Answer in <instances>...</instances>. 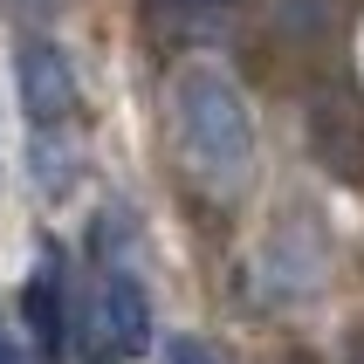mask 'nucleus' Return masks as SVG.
<instances>
[{"mask_svg": "<svg viewBox=\"0 0 364 364\" xmlns=\"http://www.w3.org/2000/svg\"><path fill=\"white\" fill-rule=\"evenodd\" d=\"M172 97H179V124H186V144H193V165L213 186L247 179L255 172V110H247L241 82L227 76L220 62H179Z\"/></svg>", "mask_w": 364, "mask_h": 364, "instance_id": "nucleus-1", "label": "nucleus"}, {"mask_svg": "<svg viewBox=\"0 0 364 364\" xmlns=\"http://www.w3.org/2000/svg\"><path fill=\"white\" fill-rule=\"evenodd\" d=\"M97 330L103 344L117 350V358H138L144 344H151V296H144L138 275H124V268H110L97 289Z\"/></svg>", "mask_w": 364, "mask_h": 364, "instance_id": "nucleus-2", "label": "nucleus"}, {"mask_svg": "<svg viewBox=\"0 0 364 364\" xmlns=\"http://www.w3.org/2000/svg\"><path fill=\"white\" fill-rule=\"evenodd\" d=\"M21 103H28L35 124L76 117V69H69L62 48H48V41H28L21 48Z\"/></svg>", "mask_w": 364, "mask_h": 364, "instance_id": "nucleus-3", "label": "nucleus"}, {"mask_svg": "<svg viewBox=\"0 0 364 364\" xmlns=\"http://www.w3.org/2000/svg\"><path fill=\"white\" fill-rule=\"evenodd\" d=\"M28 323H35V337H41V358H62V344H69V330H62V275H55V262H41V275L28 282Z\"/></svg>", "mask_w": 364, "mask_h": 364, "instance_id": "nucleus-4", "label": "nucleus"}, {"mask_svg": "<svg viewBox=\"0 0 364 364\" xmlns=\"http://www.w3.org/2000/svg\"><path fill=\"white\" fill-rule=\"evenodd\" d=\"M165 364H213V350H206L200 337H172V344H165Z\"/></svg>", "mask_w": 364, "mask_h": 364, "instance_id": "nucleus-5", "label": "nucleus"}, {"mask_svg": "<svg viewBox=\"0 0 364 364\" xmlns=\"http://www.w3.org/2000/svg\"><path fill=\"white\" fill-rule=\"evenodd\" d=\"M0 364H28V358H21V350L7 344V337H0Z\"/></svg>", "mask_w": 364, "mask_h": 364, "instance_id": "nucleus-6", "label": "nucleus"}, {"mask_svg": "<svg viewBox=\"0 0 364 364\" xmlns=\"http://www.w3.org/2000/svg\"><path fill=\"white\" fill-rule=\"evenodd\" d=\"M193 7H213V0H193Z\"/></svg>", "mask_w": 364, "mask_h": 364, "instance_id": "nucleus-7", "label": "nucleus"}]
</instances>
